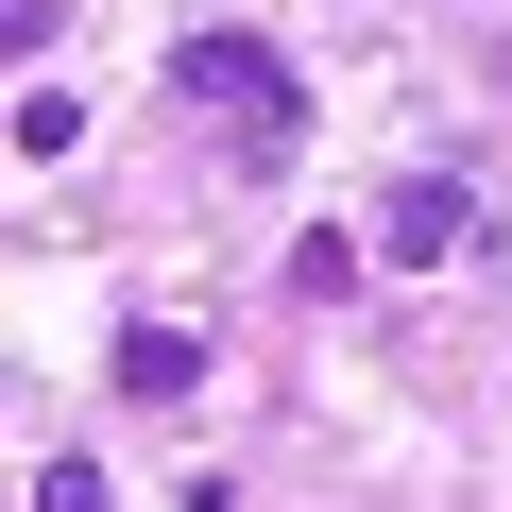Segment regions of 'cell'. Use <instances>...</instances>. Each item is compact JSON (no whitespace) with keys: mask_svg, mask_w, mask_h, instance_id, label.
Wrapping results in <instances>:
<instances>
[{"mask_svg":"<svg viewBox=\"0 0 512 512\" xmlns=\"http://www.w3.org/2000/svg\"><path fill=\"white\" fill-rule=\"evenodd\" d=\"M461 239H478V188H461V171H393L376 256H410V274H427V256H461Z\"/></svg>","mask_w":512,"mask_h":512,"instance_id":"7a4b0ae2","label":"cell"},{"mask_svg":"<svg viewBox=\"0 0 512 512\" xmlns=\"http://www.w3.org/2000/svg\"><path fill=\"white\" fill-rule=\"evenodd\" d=\"M171 103L222 137V171H291V154H308V69H291L274 35H239V18L171 35Z\"/></svg>","mask_w":512,"mask_h":512,"instance_id":"6da1fadb","label":"cell"},{"mask_svg":"<svg viewBox=\"0 0 512 512\" xmlns=\"http://www.w3.org/2000/svg\"><path fill=\"white\" fill-rule=\"evenodd\" d=\"M69 137H86V103H69V86H18V171H52Z\"/></svg>","mask_w":512,"mask_h":512,"instance_id":"5b68a950","label":"cell"},{"mask_svg":"<svg viewBox=\"0 0 512 512\" xmlns=\"http://www.w3.org/2000/svg\"><path fill=\"white\" fill-rule=\"evenodd\" d=\"M103 376H120L137 410H188V393H205V342H188V325H120V342H103Z\"/></svg>","mask_w":512,"mask_h":512,"instance_id":"3957f363","label":"cell"},{"mask_svg":"<svg viewBox=\"0 0 512 512\" xmlns=\"http://www.w3.org/2000/svg\"><path fill=\"white\" fill-rule=\"evenodd\" d=\"M35 512H103V461H52V478H35Z\"/></svg>","mask_w":512,"mask_h":512,"instance_id":"8992f818","label":"cell"},{"mask_svg":"<svg viewBox=\"0 0 512 512\" xmlns=\"http://www.w3.org/2000/svg\"><path fill=\"white\" fill-rule=\"evenodd\" d=\"M359 256H376V239H342V222H308V239H291V308H342V291H359Z\"/></svg>","mask_w":512,"mask_h":512,"instance_id":"277c9868","label":"cell"}]
</instances>
